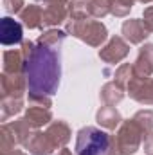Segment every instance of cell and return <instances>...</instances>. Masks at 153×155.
Wrapping results in <instances>:
<instances>
[{
    "label": "cell",
    "mask_w": 153,
    "mask_h": 155,
    "mask_svg": "<svg viewBox=\"0 0 153 155\" xmlns=\"http://www.w3.org/2000/svg\"><path fill=\"white\" fill-rule=\"evenodd\" d=\"M61 76V54L60 49L38 45L27 63H25V78L27 88L33 96H52L58 90Z\"/></svg>",
    "instance_id": "obj_1"
},
{
    "label": "cell",
    "mask_w": 153,
    "mask_h": 155,
    "mask_svg": "<svg viewBox=\"0 0 153 155\" xmlns=\"http://www.w3.org/2000/svg\"><path fill=\"white\" fill-rule=\"evenodd\" d=\"M0 40H2V43L4 45H13V43H20V40H22V25L16 22V20H13V18H2V22H0Z\"/></svg>",
    "instance_id": "obj_3"
},
{
    "label": "cell",
    "mask_w": 153,
    "mask_h": 155,
    "mask_svg": "<svg viewBox=\"0 0 153 155\" xmlns=\"http://www.w3.org/2000/svg\"><path fill=\"white\" fill-rule=\"evenodd\" d=\"M76 152L77 155H108L110 137L105 130H99L96 126H86L77 134Z\"/></svg>",
    "instance_id": "obj_2"
}]
</instances>
